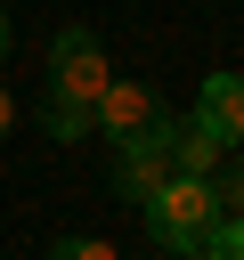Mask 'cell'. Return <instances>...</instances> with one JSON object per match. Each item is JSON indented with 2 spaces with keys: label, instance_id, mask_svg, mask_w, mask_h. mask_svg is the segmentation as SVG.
<instances>
[{
  "label": "cell",
  "instance_id": "8992f818",
  "mask_svg": "<svg viewBox=\"0 0 244 260\" xmlns=\"http://www.w3.org/2000/svg\"><path fill=\"white\" fill-rule=\"evenodd\" d=\"M171 171H179V179H220V171H228V146H220L203 122H171Z\"/></svg>",
  "mask_w": 244,
  "mask_h": 260
},
{
  "label": "cell",
  "instance_id": "52a82bcc",
  "mask_svg": "<svg viewBox=\"0 0 244 260\" xmlns=\"http://www.w3.org/2000/svg\"><path fill=\"white\" fill-rule=\"evenodd\" d=\"M41 130L73 146V138H89V130H98V114H81V106H65V98H41Z\"/></svg>",
  "mask_w": 244,
  "mask_h": 260
},
{
  "label": "cell",
  "instance_id": "7a4b0ae2",
  "mask_svg": "<svg viewBox=\"0 0 244 260\" xmlns=\"http://www.w3.org/2000/svg\"><path fill=\"white\" fill-rule=\"evenodd\" d=\"M106 89H114V73H106L98 32H89V24H65V32H57V49H49V98H65V106L98 114V106H106Z\"/></svg>",
  "mask_w": 244,
  "mask_h": 260
},
{
  "label": "cell",
  "instance_id": "277c9868",
  "mask_svg": "<svg viewBox=\"0 0 244 260\" xmlns=\"http://www.w3.org/2000/svg\"><path fill=\"white\" fill-rule=\"evenodd\" d=\"M171 179H179V171H171V130H163V138H146V146H130V154H114V195H122V203H138V211H146Z\"/></svg>",
  "mask_w": 244,
  "mask_h": 260
},
{
  "label": "cell",
  "instance_id": "8fae6325",
  "mask_svg": "<svg viewBox=\"0 0 244 260\" xmlns=\"http://www.w3.org/2000/svg\"><path fill=\"white\" fill-rule=\"evenodd\" d=\"M8 130H16V98L0 89V138H8Z\"/></svg>",
  "mask_w": 244,
  "mask_h": 260
},
{
  "label": "cell",
  "instance_id": "ba28073f",
  "mask_svg": "<svg viewBox=\"0 0 244 260\" xmlns=\"http://www.w3.org/2000/svg\"><path fill=\"white\" fill-rule=\"evenodd\" d=\"M211 195H220V211H228V219H244V154H228V171L211 179Z\"/></svg>",
  "mask_w": 244,
  "mask_h": 260
},
{
  "label": "cell",
  "instance_id": "6da1fadb",
  "mask_svg": "<svg viewBox=\"0 0 244 260\" xmlns=\"http://www.w3.org/2000/svg\"><path fill=\"white\" fill-rule=\"evenodd\" d=\"M220 195H211V179H171L155 203H146V236H155V252H179V260H203L211 252V236H220Z\"/></svg>",
  "mask_w": 244,
  "mask_h": 260
},
{
  "label": "cell",
  "instance_id": "30bf717a",
  "mask_svg": "<svg viewBox=\"0 0 244 260\" xmlns=\"http://www.w3.org/2000/svg\"><path fill=\"white\" fill-rule=\"evenodd\" d=\"M203 260H244V219H220V236H211Z\"/></svg>",
  "mask_w": 244,
  "mask_h": 260
},
{
  "label": "cell",
  "instance_id": "5b68a950",
  "mask_svg": "<svg viewBox=\"0 0 244 260\" xmlns=\"http://www.w3.org/2000/svg\"><path fill=\"white\" fill-rule=\"evenodd\" d=\"M195 122L236 154V146H244V73H211V81H203V98H195Z\"/></svg>",
  "mask_w": 244,
  "mask_h": 260
},
{
  "label": "cell",
  "instance_id": "7c38bea8",
  "mask_svg": "<svg viewBox=\"0 0 244 260\" xmlns=\"http://www.w3.org/2000/svg\"><path fill=\"white\" fill-rule=\"evenodd\" d=\"M0 57H8V8H0Z\"/></svg>",
  "mask_w": 244,
  "mask_h": 260
},
{
  "label": "cell",
  "instance_id": "3957f363",
  "mask_svg": "<svg viewBox=\"0 0 244 260\" xmlns=\"http://www.w3.org/2000/svg\"><path fill=\"white\" fill-rule=\"evenodd\" d=\"M163 130H171V106H163L146 81H114V89H106L98 138H106L114 154H130V146H146V138H163Z\"/></svg>",
  "mask_w": 244,
  "mask_h": 260
},
{
  "label": "cell",
  "instance_id": "9c48e42d",
  "mask_svg": "<svg viewBox=\"0 0 244 260\" xmlns=\"http://www.w3.org/2000/svg\"><path fill=\"white\" fill-rule=\"evenodd\" d=\"M49 260H122V252H114L106 236H57V244H49Z\"/></svg>",
  "mask_w": 244,
  "mask_h": 260
}]
</instances>
